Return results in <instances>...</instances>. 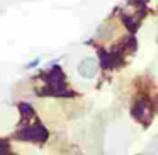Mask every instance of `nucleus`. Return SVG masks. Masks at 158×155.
Instances as JSON below:
<instances>
[{
    "label": "nucleus",
    "mask_w": 158,
    "mask_h": 155,
    "mask_svg": "<svg viewBox=\"0 0 158 155\" xmlns=\"http://www.w3.org/2000/svg\"><path fill=\"white\" fill-rule=\"evenodd\" d=\"M78 73L83 77V79H94L97 73V60L89 56V58L82 60L78 65Z\"/></svg>",
    "instance_id": "nucleus-1"
},
{
    "label": "nucleus",
    "mask_w": 158,
    "mask_h": 155,
    "mask_svg": "<svg viewBox=\"0 0 158 155\" xmlns=\"http://www.w3.org/2000/svg\"><path fill=\"white\" fill-rule=\"evenodd\" d=\"M19 136L27 141H43L46 138V131L43 126H31V128H26Z\"/></svg>",
    "instance_id": "nucleus-2"
},
{
    "label": "nucleus",
    "mask_w": 158,
    "mask_h": 155,
    "mask_svg": "<svg viewBox=\"0 0 158 155\" xmlns=\"http://www.w3.org/2000/svg\"><path fill=\"white\" fill-rule=\"evenodd\" d=\"M144 114H148L146 104H144V102H138V106L134 107V118H138V119H143Z\"/></svg>",
    "instance_id": "nucleus-3"
}]
</instances>
